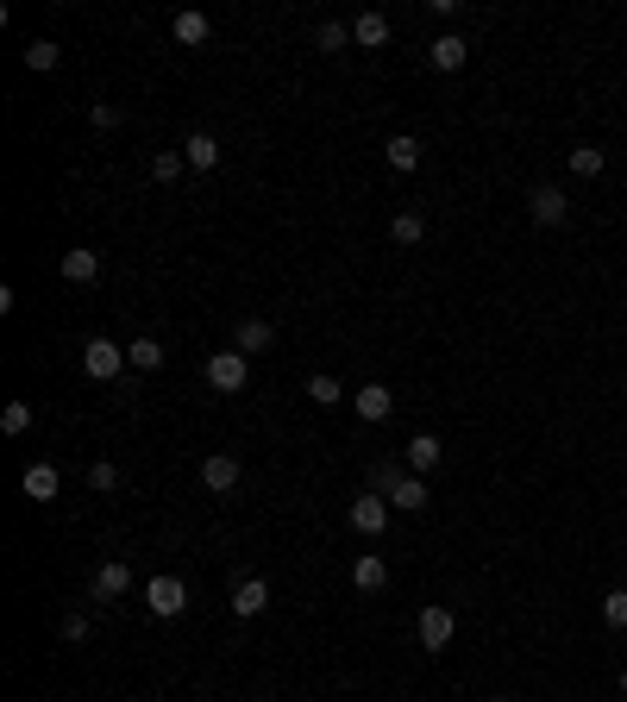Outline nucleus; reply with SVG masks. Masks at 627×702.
Here are the masks:
<instances>
[{
  "label": "nucleus",
  "instance_id": "dca6fc26",
  "mask_svg": "<svg viewBox=\"0 0 627 702\" xmlns=\"http://www.w3.org/2000/svg\"><path fill=\"white\" fill-rule=\"evenodd\" d=\"M170 32H176V44H189V51H195V44H207V38H214V19H207V13H176L170 19Z\"/></svg>",
  "mask_w": 627,
  "mask_h": 702
},
{
  "label": "nucleus",
  "instance_id": "473e14b6",
  "mask_svg": "<svg viewBox=\"0 0 627 702\" xmlns=\"http://www.w3.org/2000/svg\"><path fill=\"white\" fill-rule=\"evenodd\" d=\"M63 640H88V615H69L63 621Z\"/></svg>",
  "mask_w": 627,
  "mask_h": 702
},
{
  "label": "nucleus",
  "instance_id": "4468645a",
  "mask_svg": "<svg viewBox=\"0 0 627 702\" xmlns=\"http://www.w3.org/2000/svg\"><path fill=\"white\" fill-rule=\"evenodd\" d=\"M402 464H408L414 477H433V471H439V439H433V433H414L408 452H402Z\"/></svg>",
  "mask_w": 627,
  "mask_h": 702
},
{
  "label": "nucleus",
  "instance_id": "7c9ffc66",
  "mask_svg": "<svg viewBox=\"0 0 627 702\" xmlns=\"http://www.w3.org/2000/svg\"><path fill=\"white\" fill-rule=\"evenodd\" d=\"M88 489H120V471L101 458V464H88Z\"/></svg>",
  "mask_w": 627,
  "mask_h": 702
},
{
  "label": "nucleus",
  "instance_id": "2f4dec72",
  "mask_svg": "<svg viewBox=\"0 0 627 702\" xmlns=\"http://www.w3.org/2000/svg\"><path fill=\"white\" fill-rule=\"evenodd\" d=\"M88 120H95L101 132H113V126H120V107H113V101H95V107H88Z\"/></svg>",
  "mask_w": 627,
  "mask_h": 702
},
{
  "label": "nucleus",
  "instance_id": "20e7f679",
  "mask_svg": "<svg viewBox=\"0 0 627 702\" xmlns=\"http://www.w3.org/2000/svg\"><path fill=\"white\" fill-rule=\"evenodd\" d=\"M414 634H421V646H427V652H446V646H452V634H458V615H452L446 602H427V608H421V621H414Z\"/></svg>",
  "mask_w": 627,
  "mask_h": 702
},
{
  "label": "nucleus",
  "instance_id": "9d476101",
  "mask_svg": "<svg viewBox=\"0 0 627 702\" xmlns=\"http://www.w3.org/2000/svg\"><path fill=\"white\" fill-rule=\"evenodd\" d=\"M464 57H471V44H464L458 32H439V38L427 44V63L439 69V76H452V69H464Z\"/></svg>",
  "mask_w": 627,
  "mask_h": 702
},
{
  "label": "nucleus",
  "instance_id": "a211bd4d",
  "mask_svg": "<svg viewBox=\"0 0 627 702\" xmlns=\"http://www.w3.org/2000/svg\"><path fill=\"white\" fill-rule=\"evenodd\" d=\"M182 157H189V170H214V163H220V138L214 132H189Z\"/></svg>",
  "mask_w": 627,
  "mask_h": 702
},
{
  "label": "nucleus",
  "instance_id": "f8f14e48",
  "mask_svg": "<svg viewBox=\"0 0 627 702\" xmlns=\"http://www.w3.org/2000/svg\"><path fill=\"white\" fill-rule=\"evenodd\" d=\"M270 608V583L264 577H245V583H232V615L251 621V615H264Z\"/></svg>",
  "mask_w": 627,
  "mask_h": 702
},
{
  "label": "nucleus",
  "instance_id": "412c9836",
  "mask_svg": "<svg viewBox=\"0 0 627 702\" xmlns=\"http://www.w3.org/2000/svg\"><path fill=\"white\" fill-rule=\"evenodd\" d=\"M352 583H358V590L370 596V590H383V583H389V565H383V558L377 552H364L358 558V565H352Z\"/></svg>",
  "mask_w": 627,
  "mask_h": 702
},
{
  "label": "nucleus",
  "instance_id": "1a4fd4ad",
  "mask_svg": "<svg viewBox=\"0 0 627 702\" xmlns=\"http://www.w3.org/2000/svg\"><path fill=\"white\" fill-rule=\"evenodd\" d=\"M239 477H245V464L232 458V452H214V458L201 464V483L214 489V496H226V489H239Z\"/></svg>",
  "mask_w": 627,
  "mask_h": 702
},
{
  "label": "nucleus",
  "instance_id": "4be33fe9",
  "mask_svg": "<svg viewBox=\"0 0 627 702\" xmlns=\"http://www.w3.org/2000/svg\"><path fill=\"white\" fill-rule=\"evenodd\" d=\"M389 239H396V245H421L427 239V220L414 214V207H402V214L389 220Z\"/></svg>",
  "mask_w": 627,
  "mask_h": 702
},
{
  "label": "nucleus",
  "instance_id": "2eb2a0df",
  "mask_svg": "<svg viewBox=\"0 0 627 702\" xmlns=\"http://www.w3.org/2000/svg\"><path fill=\"white\" fill-rule=\"evenodd\" d=\"M19 489H26L32 502H51L57 489H63V477H57V464H26V477H19Z\"/></svg>",
  "mask_w": 627,
  "mask_h": 702
},
{
  "label": "nucleus",
  "instance_id": "aec40b11",
  "mask_svg": "<svg viewBox=\"0 0 627 702\" xmlns=\"http://www.w3.org/2000/svg\"><path fill=\"white\" fill-rule=\"evenodd\" d=\"M352 44H364V51L389 44V19H383V13H358V19H352Z\"/></svg>",
  "mask_w": 627,
  "mask_h": 702
},
{
  "label": "nucleus",
  "instance_id": "c756f323",
  "mask_svg": "<svg viewBox=\"0 0 627 702\" xmlns=\"http://www.w3.org/2000/svg\"><path fill=\"white\" fill-rule=\"evenodd\" d=\"M345 44H352V26H339V19H327V26H320V51H345Z\"/></svg>",
  "mask_w": 627,
  "mask_h": 702
},
{
  "label": "nucleus",
  "instance_id": "6e6552de",
  "mask_svg": "<svg viewBox=\"0 0 627 702\" xmlns=\"http://www.w3.org/2000/svg\"><path fill=\"white\" fill-rule=\"evenodd\" d=\"M383 496H389V508H402V514H421V508L433 502V489H427V477H414V471H408V477H396V483H389Z\"/></svg>",
  "mask_w": 627,
  "mask_h": 702
},
{
  "label": "nucleus",
  "instance_id": "72a5a7b5",
  "mask_svg": "<svg viewBox=\"0 0 627 702\" xmlns=\"http://www.w3.org/2000/svg\"><path fill=\"white\" fill-rule=\"evenodd\" d=\"M490 702H508V696H490Z\"/></svg>",
  "mask_w": 627,
  "mask_h": 702
},
{
  "label": "nucleus",
  "instance_id": "7ed1b4c3",
  "mask_svg": "<svg viewBox=\"0 0 627 702\" xmlns=\"http://www.w3.org/2000/svg\"><path fill=\"white\" fill-rule=\"evenodd\" d=\"M145 608L157 621H176L182 608H189V583H182V577H151L145 583Z\"/></svg>",
  "mask_w": 627,
  "mask_h": 702
},
{
  "label": "nucleus",
  "instance_id": "f03ea898",
  "mask_svg": "<svg viewBox=\"0 0 627 702\" xmlns=\"http://www.w3.org/2000/svg\"><path fill=\"white\" fill-rule=\"evenodd\" d=\"M82 370H88V377H95V383H113V377H120V370H126V345H113V339H88L82 345Z\"/></svg>",
  "mask_w": 627,
  "mask_h": 702
},
{
  "label": "nucleus",
  "instance_id": "f257e3e1",
  "mask_svg": "<svg viewBox=\"0 0 627 702\" xmlns=\"http://www.w3.org/2000/svg\"><path fill=\"white\" fill-rule=\"evenodd\" d=\"M245 383H251V358H245V351H214V358H207V389L239 395Z\"/></svg>",
  "mask_w": 627,
  "mask_h": 702
},
{
  "label": "nucleus",
  "instance_id": "9b49d317",
  "mask_svg": "<svg viewBox=\"0 0 627 702\" xmlns=\"http://www.w3.org/2000/svg\"><path fill=\"white\" fill-rule=\"evenodd\" d=\"M270 345H276V326H270V320L245 314L239 326H232V351H245V358H251V351H270Z\"/></svg>",
  "mask_w": 627,
  "mask_h": 702
},
{
  "label": "nucleus",
  "instance_id": "bb28decb",
  "mask_svg": "<svg viewBox=\"0 0 627 702\" xmlns=\"http://www.w3.org/2000/svg\"><path fill=\"white\" fill-rule=\"evenodd\" d=\"M32 427V402H7L0 408V433H26Z\"/></svg>",
  "mask_w": 627,
  "mask_h": 702
},
{
  "label": "nucleus",
  "instance_id": "cd10ccee",
  "mask_svg": "<svg viewBox=\"0 0 627 702\" xmlns=\"http://www.w3.org/2000/svg\"><path fill=\"white\" fill-rule=\"evenodd\" d=\"M308 402H320V408H339L345 395H339V383H333V377H308Z\"/></svg>",
  "mask_w": 627,
  "mask_h": 702
},
{
  "label": "nucleus",
  "instance_id": "39448f33",
  "mask_svg": "<svg viewBox=\"0 0 627 702\" xmlns=\"http://www.w3.org/2000/svg\"><path fill=\"white\" fill-rule=\"evenodd\" d=\"M527 214H533V226H565L571 220V195L552 189V182H540V189L527 195Z\"/></svg>",
  "mask_w": 627,
  "mask_h": 702
},
{
  "label": "nucleus",
  "instance_id": "b1692460",
  "mask_svg": "<svg viewBox=\"0 0 627 702\" xmlns=\"http://www.w3.org/2000/svg\"><path fill=\"white\" fill-rule=\"evenodd\" d=\"M57 57H63V51H57L51 38H32V44H26V69H38V76H44V69H57Z\"/></svg>",
  "mask_w": 627,
  "mask_h": 702
},
{
  "label": "nucleus",
  "instance_id": "5701e85b",
  "mask_svg": "<svg viewBox=\"0 0 627 702\" xmlns=\"http://www.w3.org/2000/svg\"><path fill=\"white\" fill-rule=\"evenodd\" d=\"M126 364L132 370H157V364H164V345H157V339H132L126 345Z\"/></svg>",
  "mask_w": 627,
  "mask_h": 702
},
{
  "label": "nucleus",
  "instance_id": "393cba45",
  "mask_svg": "<svg viewBox=\"0 0 627 702\" xmlns=\"http://www.w3.org/2000/svg\"><path fill=\"white\" fill-rule=\"evenodd\" d=\"M565 163H571V176H602V163H609V157H602L596 145H577Z\"/></svg>",
  "mask_w": 627,
  "mask_h": 702
},
{
  "label": "nucleus",
  "instance_id": "a878e982",
  "mask_svg": "<svg viewBox=\"0 0 627 702\" xmlns=\"http://www.w3.org/2000/svg\"><path fill=\"white\" fill-rule=\"evenodd\" d=\"M182 170H189V157H182V151H157V157H151V176H157V182H176Z\"/></svg>",
  "mask_w": 627,
  "mask_h": 702
},
{
  "label": "nucleus",
  "instance_id": "ddd939ff",
  "mask_svg": "<svg viewBox=\"0 0 627 702\" xmlns=\"http://www.w3.org/2000/svg\"><path fill=\"white\" fill-rule=\"evenodd\" d=\"M389 408H396V395H389L383 383H364V389L352 395V414L370 420V427H377V420H389Z\"/></svg>",
  "mask_w": 627,
  "mask_h": 702
},
{
  "label": "nucleus",
  "instance_id": "6ab92c4d",
  "mask_svg": "<svg viewBox=\"0 0 627 702\" xmlns=\"http://www.w3.org/2000/svg\"><path fill=\"white\" fill-rule=\"evenodd\" d=\"M383 157H389V170H421V138H408V132H396L383 145Z\"/></svg>",
  "mask_w": 627,
  "mask_h": 702
},
{
  "label": "nucleus",
  "instance_id": "0eeeda50",
  "mask_svg": "<svg viewBox=\"0 0 627 702\" xmlns=\"http://www.w3.org/2000/svg\"><path fill=\"white\" fill-rule=\"evenodd\" d=\"M132 590V571L120 565V558H107V565L95 571V583H88V602H120Z\"/></svg>",
  "mask_w": 627,
  "mask_h": 702
},
{
  "label": "nucleus",
  "instance_id": "f704fd0d",
  "mask_svg": "<svg viewBox=\"0 0 627 702\" xmlns=\"http://www.w3.org/2000/svg\"><path fill=\"white\" fill-rule=\"evenodd\" d=\"M621 395H627V377H621Z\"/></svg>",
  "mask_w": 627,
  "mask_h": 702
},
{
  "label": "nucleus",
  "instance_id": "c85d7f7f",
  "mask_svg": "<svg viewBox=\"0 0 627 702\" xmlns=\"http://www.w3.org/2000/svg\"><path fill=\"white\" fill-rule=\"evenodd\" d=\"M602 621H609V627H627V590H609V596H602Z\"/></svg>",
  "mask_w": 627,
  "mask_h": 702
},
{
  "label": "nucleus",
  "instance_id": "423d86ee",
  "mask_svg": "<svg viewBox=\"0 0 627 702\" xmlns=\"http://www.w3.org/2000/svg\"><path fill=\"white\" fill-rule=\"evenodd\" d=\"M345 521H352V533H383L389 527V496H377V489H364V496L345 508Z\"/></svg>",
  "mask_w": 627,
  "mask_h": 702
},
{
  "label": "nucleus",
  "instance_id": "f3484780",
  "mask_svg": "<svg viewBox=\"0 0 627 702\" xmlns=\"http://www.w3.org/2000/svg\"><path fill=\"white\" fill-rule=\"evenodd\" d=\"M95 276H101V251H88V245L63 251V283H95Z\"/></svg>",
  "mask_w": 627,
  "mask_h": 702
}]
</instances>
